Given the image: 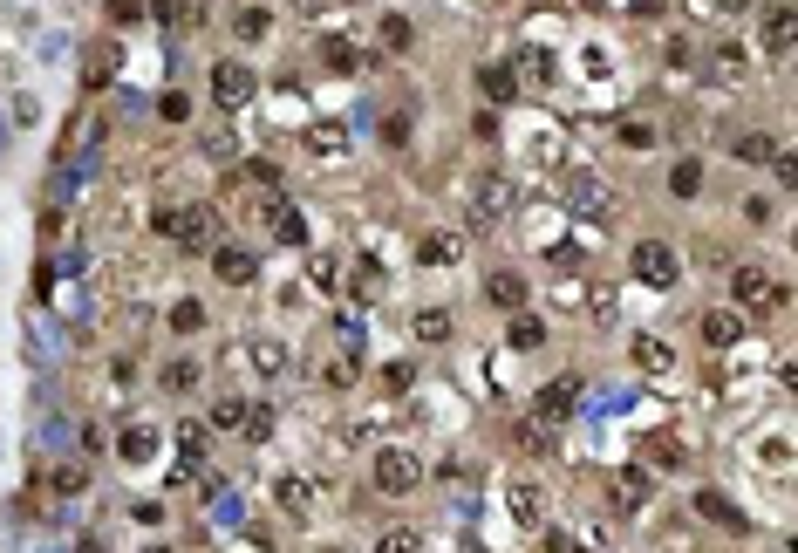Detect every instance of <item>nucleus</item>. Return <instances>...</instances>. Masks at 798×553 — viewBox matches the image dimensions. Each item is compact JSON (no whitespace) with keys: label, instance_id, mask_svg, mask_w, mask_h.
Masks as SVG:
<instances>
[{"label":"nucleus","instance_id":"6e6552de","mask_svg":"<svg viewBox=\"0 0 798 553\" xmlns=\"http://www.w3.org/2000/svg\"><path fill=\"white\" fill-rule=\"evenodd\" d=\"M567 205H573V212H594V219H608V212H614L608 178H601V171H573V178H567Z\"/></svg>","mask_w":798,"mask_h":553},{"label":"nucleus","instance_id":"ddd939ff","mask_svg":"<svg viewBox=\"0 0 798 553\" xmlns=\"http://www.w3.org/2000/svg\"><path fill=\"white\" fill-rule=\"evenodd\" d=\"M478 89H485L492 110H505V103H519V69H512V62H485V69H478Z\"/></svg>","mask_w":798,"mask_h":553},{"label":"nucleus","instance_id":"c03bdc74","mask_svg":"<svg viewBox=\"0 0 798 553\" xmlns=\"http://www.w3.org/2000/svg\"><path fill=\"white\" fill-rule=\"evenodd\" d=\"M157 117H164V123H185L191 117V96H185V89H171V96L157 103Z\"/></svg>","mask_w":798,"mask_h":553},{"label":"nucleus","instance_id":"ea45409f","mask_svg":"<svg viewBox=\"0 0 798 553\" xmlns=\"http://www.w3.org/2000/svg\"><path fill=\"white\" fill-rule=\"evenodd\" d=\"M410 383H417V362H389V369H382V390L389 396H403Z\"/></svg>","mask_w":798,"mask_h":553},{"label":"nucleus","instance_id":"f257e3e1","mask_svg":"<svg viewBox=\"0 0 798 553\" xmlns=\"http://www.w3.org/2000/svg\"><path fill=\"white\" fill-rule=\"evenodd\" d=\"M151 233L178 239L185 253H205V246H219V212H212V205H157Z\"/></svg>","mask_w":798,"mask_h":553},{"label":"nucleus","instance_id":"a18cd8bd","mask_svg":"<svg viewBox=\"0 0 798 553\" xmlns=\"http://www.w3.org/2000/svg\"><path fill=\"white\" fill-rule=\"evenodd\" d=\"M178 451H185V465H198V451H205V431H198V424H178Z\"/></svg>","mask_w":798,"mask_h":553},{"label":"nucleus","instance_id":"f8f14e48","mask_svg":"<svg viewBox=\"0 0 798 553\" xmlns=\"http://www.w3.org/2000/svg\"><path fill=\"white\" fill-rule=\"evenodd\" d=\"M696 519H710V526H723V533H751V513H737L717 485H703V492H696Z\"/></svg>","mask_w":798,"mask_h":553},{"label":"nucleus","instance_id":"0eeeda50","mask_svg":"<svg viewBox=\"0 0 798 553\" xmlns=\"http://www.w3.org/2000/svg\"><path fill=\"white\" fill-rule=\"evenodd\" d=\"M580 390H587L580 376H553L546 390L532 396V417H539V424H567V417H573V403H580Z\"/></svg>","mask_w":798,"mask_h":553},{"label":"nucleus","instance_id":"bb28decb","mask_svg":"<svg viewBox=\"0 0 798 553\" xmlns=\"http://www.w3.org/2000/svg\"><path fill=\"white\" fill-rule=\"evenodd\" d=\"M382 48H389V55H410V48H417L410 14H382Z\"/></svg>","mask_w":798,"mask_h":553},{"label":"nucleus","instance_id":"423d86ee","mask_svg":"<svg viewBox=\"0 0 798 553\" xmlns=\"http://www.w3.org/2000/svg\"><path fill=\"white\" fill-rule=\"evenodd\" d=\"M212 96H219V110H246V103L260 96V76H253L246 62H219V69H212Z\"/></svg>","mask_w":798,"mask_h":553},{"label":"nucleus","instance_id":"a19ab883","mask_svg":"<svg viewBox=\"0 0 798 553\" xmlns=\"http://www.w3.org/2000/svg\"><path fill=\"white\" fill-rule=\"evenodd\" d=\"M144 14H151V0H110V21H116V28H137Z\"/></svg>","mask_w":798,"mask_h":553},{"label":"nucleus","instance_id":"5701e85b","mask_svg":"<svg viewBox=\"0 0 798 553\" xmlns=\"http://www.w3.org/2000/svg\"><path fill=\"white\" fill-rule=\"evenodd\" d=\"M764 48H771V55H792V7H785V0L764 7Z\"/></svg>","mask_w":798,"mask_h":553},{"label":"nucleus","instance_id":"cd10ccee","mask_svg":"<svg viewBox=\"0 0 798 553\" xmlns=\"http://www.w3.org/2000/svg\"><path fill=\"white\" fill-rule=\"evenodd\" d=\"M116 451H123V465H144L157 451V431H144V424H130V431L116 437Z\"/></svg>","mask_w":798,"mask_h":553},{"label":"nucleus","instance_id":"c85d7f7f","mask_svg":"<svg viewBox=\"0 0 798 553\" xmlns=\"http://www.w3.org/2000/svg\"><path fill=\"white\" fill-rule=\"evenodd\" d=\"M232 35L239 41H266L273 35V14H266V7H239V14H232Z\"/></svg>","mask_w":798,"mask_h":553},{"label":"nucleus","instance_id":"20e7f679","mask_svg":"<svg viewBox=\"0 0 798 553\" xmlns=\"http://www.w3.org/2000/svg\"><path fill=\"white\" fill-rule=\"evenodd\" d=\"M628 267H635V280H642V287H662V294L683 280V260H676V246H669V239H635Z\"/></svg>","mask_w":798,"mask_h":553},{"label":"nucleus","instance_id":"8fccbe9b","mask_svg":"<svg viewBox=\"0 0 798 553\" xmlns=\"http://www.w3.org/2000/svg\"><path fill=\"white\" fill-rule=\"evenodd\" d=\"M151 14H157V21H171V28H178V21H185V0H151Z\"/></svg>","mask_w":798,"mask_h":553},{"label":"nucleus","instance_id":"09e8293b","mask_svg":"<svg viewBox=\"0 0 798 553\" xmlns=\"http://www.w3.org/2000/svg\"><path fill=\"white\" fill-rule=\"evenodd\" d=\"M594 294V321H614V287H587Z\"/></svg>","mask_w":798,"mask_h":553},{"label":"nucleus","instance_id":"e433bc0d","mask_svg":"<svg viewBox=\"0 0 798 553\" xmlns=\"http://www.w3.org/2000/svg\"><path fill=\"white\" fill-rule=\"evenodd\" d=\"M669 192H676V198H696V192H703V164L683 158L676 171H669Z\"/></svg>","mask_w":798,"mask_h":553},{"label":"nucleus","instance_id":"37998d69","mask_svg":"<svg viewBox=\"0 0 798 553\" xmlns=\"http://www.w3.org/2000/svg\"><path fill=\"white\" fill-rule=\"evenodd\" d=\"M294 7H301L307 21H328V14H348L355 0H294Z\"/></svg>","mask_w":798,"mask_h":553},{"label":"nucleus","instance_id":"f704fd0d","mask_svg":"<svg viewBox=\"0 0 798 553\" xmlns=\"http://www.w3.org/2000/svg\"><path fill=\"white\" fill-rule=\"evenodd\" d=\"M116 62H123V48H116V41H103V48L89 55V89H103V82L116 76Z\"/></svg>","mask_w":798,"mask_h":553},{"label":"nucleus","instance_id":"4c0bfd02","mask_svg":"<svg viewBox=\"0 0 798 553\" xmlns=\"http://www.w3.org/2000/svg\"><path fill=\"white\" fill-rule=\"evenodd\" d=\"M171 328H178V335H198V328H205V301H178V308H171Z\"/></svg>","mask_w":798,"mask_h":553},{"label":"nucleus","instance_id":"1a4fd4ad","mask_svg":"<svg viewBox=\"0 0 798 553\" xmlns=\"http://www.w3.org/2000/svg\"><path fill=\"white\" fill-rule=\"evenodd\" d=\"M212 274L226 280V287H253V280H260V253H246V246H212Z\"/></svg>","mask_w":798,"mask_h":553},{"label":"nucleus","instance_id":"39448f33","mask_svg":"<svg viewBox=\"0 0 798 553\" xmlns=\"http://www.w3.org/2000/svg\"><path fill=\"white\" fill-rule=\"evenodd\" d=\"M730 294H737V308H751V315H778V308H785V287L764 274V267H737V274H730Z\"/></svg>","mask_w":798,"mask_h":553},{"label":"nucleus","instance_id":"7ed1b4c3","mask_svg":"<svg viewBox=\"0 0 798 553\" xmlns=\"http://www.w3.org/2000/svg\"><path fill=\"white\" fill-rule=\"evenodd\" d=\"M369 478H376V492H389V499H410V492L423 485V458L403 451V444H389V451H376Z\"/></svg>","mask_w":798,"mask_h":553},{"label":"nucleus","instance_id":"a878e982","mask_svg":"<svg viewBox=\"0 0 798 553\" xmlns=\"http://www.w3.org/2000/svg\"><path fill=\"white\" fill-rule=\"evenodd\" d=\"M505 342H512V349H546V321L519 308V315H512V328H505Z\"/></svg>","mask_w":798,"mask_h":553},{"label":"nucleus","instance_id":"3c124183","mask_svg":"<svg viewBox=\"0 0 798 553\" xmlns=\"http://www.w3.org/2000/svg\"><path fill=\"white\" fill-rule=\"evenodd\" d=\"M314 553H355V547H314Z\"/></svg>","mask_w":798,"mask_h":553},{"label":"nucleus","instance_id":"2f4dec72","mask_svg":"<svg viewBox=\"0 0 798 553\" xmlns=\"http://www.w3.org/2000/svg\"><path fill=\"white\" fill-rule=\"evenodd\" d=\"M164 390H171V396H191V390H198V362H191V356L164 362Z\"/></svg>","mask_w":798,"mask_h":553},{"label":"nucleus","instance_id":"49530a36","mask_svg":"<svg viewBox=\"0 0 798 553\" xmlns=\"http://www.w3.org/2000/svg\"><path fill=\"white\" fill-rule=\"evenodd\" d=\"M82 485H89L82 465H55V492H82Z\"/></svg>","mask_w":798,"mask_h":553},{"label":"nucleus","instance_id":"473e14b6","mask_svg":"<svg viewBox=\"0 0 798 553\" xmlns=\"http://www.w3.org/2000/svg\"><path fill=\"white\" fill-rule=\"evenodd\" d=\"M246 362H253L260 376H280V369H287V349H280V342H246Z\"/></svg>","mask_w":798,"mask_h":553},{"label":"nucleus","instance_id":"c756f323","mask_svg":"<svg viewBox=\"0 0 798 553\" xmlns=\"http://www.w3.org/2000/svg\"><path fill=\"white\" fill-rule=\"evenodd\" d=\"M382 287H389V280H382V267H376V260H362V267L348 274V301H376Z\"/></svg>","mask_w":798,"mask_h":553},{"label":"nucleus","instance_id":"c9c22d12","mask_svg":"<svg viewBox=\"0 0 798 553\" xmlns=\"http://www.w3.org/2000/svg\"><path fill=\"white\" fill-rule=\"evenodd\" d=\"M519 451H532V458H546V451H553V424H539V417H526V424H519Z\"/></svg>","mask_w":798,"mask_h":553},{"label":"nucleus","instance_id":"412c9836","mask_svg":"<svg viewBox=\"0 0 798 553\" xmlns=\"http://www.w3.org/2000/svg\"><path fill=\"white\" fill-rule=\"evenodd\" d=\"M642 458H655L662 472H683L689 465V451H683V437H669V431H655V437H642Z\"/></svg>","mask_w":798,"mask_h":553},{"label":"nucleus","instance_id":"72a5a7b5","mask_svg":"<svg viewBox=\"0 0 798 553\" xmlns=\"http://www.w3.org/2000/svg\"><path fill=\"white\" fill-rule=\"evenodd\" d=\"M246 410H253L246 396H219V403H212V424H219V431H246Z\"/></svg>","mask_w":798,"mask_h":553},{"label":"nucleus","instance_id":"393cba45","mask_svg":"<svg viewBox=\"0 0 798 553\" xmlns=\"http://www.w3.org/2000/svg\"><path fill=\"white\" fill-rule=\"evenodd\" d=\"M614 144H621V151H655V123L648 117H621L614 123Z\"/></svg>","mask_w":798,"mask_h":553},{"label":"nucleus","instance_id":"4468645a","mask_svg":"<svg viewBox=\"0 0 798 553\" xmlns=\"http://www.w3.org/2000/svg\"><path fill=\"white\" fill-rule=\"evenodd\" d=\"M710 76L717 82H744L751 76V48H744V41H710Z\"/></svg>","mask_w":798,"mask_h":553},{"label":"nucleus","instance_id":"58836bf2","mask_svg":"<svg viewBox=\"0 0 798 553\" xmlns=\"http://www.w3.org/2000/svg\"><path fill=\"white\" fill-rule=\"evenodd\" d=\"M376 553H423V540L410 533V526H389V533L376 540Z\"/></svg>","mask_w":798,"mask_h":553},{"label":"nucleus","instance_id":"7c9ffc66","mask_svg":"<svg viewBox=\"0 0 798 553\" xmlns=\"http://www.w3.org/2000/svg\"><path fill=\"white\" fill-rule=\"evenodd\" d=\"M417 342H430V349L451 342V308H423L417 315Z\"/></svg>","mask_w":798,"mask_h":553},{"label":"nucleus","instance_id":"9b49d317","mask_svg":"<svg viewBox=\"0 0 798 553\" xmlns=\"http://www.w3.org/2000/svg\"><path fill=\"white\" fill-rule=\"evenodd\" d=\"M485 301H492V308H505V315H519V308L532 301L526 274H512V267H498V274H485Z\"/></svg>","mask_w":798,"mask_h":553},{"label":"nucleus","instance_id":"aec40b11","mask_svg":"<svg viewBox=\"0 0 798 553\" xmlns=\"http://www.w3.org/2000/svg\"><path fill=\"white\" fill-rule=\"evenodd\" d=\"M703 342H710V349H737V342H744V315H730V308L703 315Z\"/></svg>","mask_w":798,"mask_h":553},{"label":"nucleus","instance_id":"de8ad7c7","mask_svg":"<svg viewBox=\"0 0 798 553\" xmlns=\"http://www.w3.org/2000/svg\"><path fill=\"white\" fill-rule=\"evenodd\" d=\"M246 437H273V410H266V403H260V410H246Z\"/></svg>","mask_w":798,"mask_h":553},{"label":"nucleus","instance_id":"f03ea898","mask_svg":"<svg viewBox=\"0 0 798 553\" xmlns=\"http://www.w3.org/2000/svg\"><path fill=\"white\" fill-rule=\"evenodd\" d=\"M512 205H519V185H512L505 171H478V178H471V226H478V233L498 226V219H512Z\"/></svg>","mask_w":798,"mask_h":553},{"label":"nucleus","instance_id":"f3484780","mask_svg":"<svg viewBox=\"0 0 798 553\" xmlns=\"http://www.w3.org/2000/svg\"><path fill=\"white\" fill-rule=\"evenodd\" d=\"M505 499H512V519H519V526H539V519H546V492H539L532 478H512Z\"/></svg>","mask_w":798,"mask_h":553},{"label":"nucleus","instance_id":"79ce46f5","mask_svg":"<svg viewBox=\"0 0 798 553\" xmlns=\"http://www.w3.org/2000/svg\"><path fill=\"white\" fill-rule=\"evenodd\" d=\"M382 144H389V151H403V144H410V117H403V110H396V117H382Z\"/></svg>","mask_w":798,"mask_h":553},{"label":"nucleus","instance_id":"6ab92c4d","mask_svg":"<svg viewBox=\"0 0 798 553\" xmlns=\"http://www.w3.org/2000/svg\"><path fill=\"white\" fill-rule=\"evenodd\" d=\"M273 499H280V513H287V519H307V513H314V485H307V478H294V472L273 485Z\"/></svg>","mask_w":798,"mask_h":553},{"label":"nucleus","instance_id":"b1692460","mask_svg":"<svg viewBox=\"0 0 798 553\" xmlns=\"http://www.w3.org/2000/svg\"><path fill=\"white\" fill-rule=\"evenodd\" d=\"M307 158H348V130L342 123H314L307 130Z\"/></svg>","mask_w":798,"mask_h":553},{"label":"nucleus","instance_id":"a211bd4d","mask_svg":"<svg viewBox=\"0 0 798 553\" xmlns=\"http://www.w3.org/2000/svg\"><path fill=\"white\" fill-rule=\"evenodd\" d=\"M417 260H423V267H457V260H464V239H457V233H423L417 239Z\"/></svg>","mask_w":798,"mask_h":553},{"label":"nucleus","instance_id":"9d476101","mask_svg":"<svg viewBox=\"0 0 798 553\" xmlns=\"http://www.w3.org/2000/svg\"><path fill=\"white\" fill-rule=\"evenodd\" d=\"M648 492H655V478H648L642 465H628V472H614V478H608L614 513H642V506H648Z\"/></svg>","mask_w":798,"mask_h":553},{"label":"nucleus","instance_id":"dca6fc26","mask_svg":"<svg viewBox=\"0 0 798 553\" xmlns=\"http://www.w3.org/2000/svg\"><path fill=\"white\" fill-rule=\"evenodd\" d=\"M321 62L335 76H355V69H369V48H355L348 35H321Z\"/></svg>","mask_w":798,"mask_h":553},{"label":"nucleus","instance_id":"4be33fe9","mask_svg":"<svg viewBox=\"0 0 798 553\" xmlns=\"http://www.w3.org/2000/svg\"><path fill=\"white\" fill-rule=\"evenodd\" d=\"M730 158H737V164H771V158H778V144H771L764 130H737V137H730Z\"/></svg>","mask_w":798,"mask_h":553},{"label":"nucleus","instance_id":"2eb2a0df","mask_svg":"<svg viewBox=\"0 0 798 553\" xmlns=\"http://www.w3.org/2000/svg\"><path fill=\"white\" fill-rule=\"evenodd\" d=\"M628 362L648 369V376H669V369H676V349H669L662 335H635V342H628Z\"/></svg>","mask_w":798,"mask_h":553}]
</instances>
